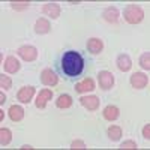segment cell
<instances>
[{
    "mask_svg": "<svg viewBox=\"0 0 150 150\" xmlns=\"http://www.w3.org/2000/svg\"><path fill=\"white\" fill-rule=\"evenodd\" d=\"M84 69V60L80 53L77 51H68L62 57V71L68 77H77Z\"/></svg>",
    "mask_w": 150,
    "mask_h": 150,
    "instance_id": "cell-1",
    "label": "cell"
},
{
    "mask_svg": "<svg viewBox=\"0 0 150 150\" xmlns=\"http://www.w3.org/2000/svg\"><path fill=\"white\" fill-rule=\"evenodd\" d=\"M123 18L129 24H140L144 18V11L138 5H128L123 11Z\"/></svg>",
    "mask_w": 150,
    "mask_h": 150,
    "instance_id": "cell-2",
    "label": "cell"
},
{
    "mask_svg": "<svg viewBox=\"0 0 150 150\" xmlns=\"http://www.w3.org/2000/svg\"><path fill=\"white\" fill-rule=\"evenodd\" d=\"M17 54L24 60V62H35L38 59V50L32 45H21L17 50Z\"/></svg>",
    "mask_w": 150,
    "mask_h": 150,
    "instance_id": "cell-3",
    "label": "cell"
},
{
    "mask_svg": "<svg viewBox=\"0 0 150 150\" xmlns=\"http://www.w3.org/2000/svg\"><path fill=\"white\" fill-rule=\"evenodd\" d=\"M98 81H99V87L102 90H110L114 86V75L110 71H101L98 75Z\"/></svg>",
    "mask_w": 150,
    "mask_h": 150,
    "instance_id": "cell-4",
    "label": "cell"
},
{
    "mask_svg": "<svg viewBox=\"0 0 150 150\" xmlns=\"http://www.w3.org/2000/svg\"><path fill=\"white\" fill-rule=\"evenodd\" d=\"M41 81H42L44 86L53 87V86H56V84L59 83V77L56 75V72H54L53 69L47 68V69H44V71L41 72Z\"/></svg>",
    "mask_w": 150,
    "mask_h": 150,
    "instance_id": "cell-5",
    "label": "cell"
},
{
    "mask_svg": "<svg viewBox=\"0 0 150 150\" xmlns=\"http://www.w3.org/2000/svg\"><path fill=\"white\" fill-rule=\"evenodd\" d=\"M33 95H35V87H32V86H24V87H21V89L18 90L17 99H18L21 104H29V102L32 101Z\"/></svg>",
    "mask_w": 150,
    "mask_h": 150,
    "instance_id": "cell-6",
    "label": "cell"
},
{
    "mask_svg": "<svg viewBox=\"0 0 150 150\" xmlns=\"http://www.w3.org/2000/svg\"><path fill=\"white\" fill-rule=\"evenodd\" d=\"M147 84H149V77L143 72H135L131 75V86L134 89H144Z\"/></svg>",
    "mask_w": 150,
    "mask_h": 150,
    "instance_id": "cell-7",
    "label": "cell"
},
{
    "mask_svg": "<svg viewBox=\"0 0 150 150\" xmlns=\"http://www.w3.org/2000/svg\"><path fill=\"white\" fill-rule=\"evenodd\" d=\"M104 50V42L102 39H99V38H90L89 41H87V51L90 54L96 56V54H101Z\"/></svg>",
    "mask_w": 150,
    "mask_h": 150,
    "instance_id": "cell-8",
    "label": "cell"
},
{
    "mask_svg": "<svg viewBox=\"0 0 150 150\" xmlns=\"http://www.w3.org/2000/svg\"><path fill=\"white\" fill-rule=\"evenodd\" d=\"M51 98H53V92L50 90V89H44L39 92V95H38L36 98V108H39V110H44L48 104V101H51Z\"/></svg>",
    "mask_w": 150,
    "mask_h": 150,
    "instance_id": "cell-9",
    "label": "cell"
},
{
    "mask_svg": "<svg viewBox=\"0 0 150 150\" xmlns=\"http://www.w3.org/2000/svg\"><path fill=\"white\" fill-rule=\"evenodd\" d=\"M80 102L89 111H96L99 108V105H101V101L96 96H83V98H80Z\"/></svg>",
    "mask_w": 150,
    "mask_h": 150,
    "instance_id": "cell-10",
    "label": "cell"
},
{
    "mask_svg": "<svg viewBox=\"0 0 150 150\" xmlns=\"http://www.w3.org/2000/svg\"><path fill=\"white\" fill-rule=\"evenodd\" d=\"M119 17H120V12H119V9L114 8V6H108V8L102 12V18H104L107 23H110V24H116V23L119 21Z\"/></svg>",
    "mask_w": 150,
    "mask_h": 150,
    "instance_id": "cell-11",
    "label": "cell"
},
{
    "mask_svg": "<svg viewBox=\"0 0 150 150\" xmlns=\"http://www.w3.org/2000/svg\"><path fill=\"white\" fill-rule=\"evenodd\" d=\"M95 90V81L93 78H84L75 86V92L77 93H87V92H93Z\"/></svg>",
    "mask_w": 150,
    "mask_h": 150,
    "instance_id": "cell-12",
    "label": "cell"
},
{
    "mask_svg": "<svg viewBox=\"0 0 150 150\" xmlns=\"http://www.w3.org/2000/svg\"><path fill=\"white\" fill-rule=\"evenodd\" d=\"M21 68V63L18 62V59H15V56H8L5 60V71L8 74H15L18 72Z\"/></svg>",
    "mask_w": 150,
    "mask_h": 150,
    "instance_id": "cell-13",
    "label": "cell"
},
{
    "mask_svg": "<svg viewBox=\"0 0 150 150\" xmlns=\"http://www.w3.org/2000/svg\"><path fill=\"white\" fill-rule=\"evenodd\" d=\"M116 63H117L119 71H122V72H128L132 68V60H131V57L128 54H119Z\"/></svg>",
    "mask_w": 150,
    "mask_h": 150,
    "instance_id": "cell-14",
    "label": "cell"
},
{
    "mask_svg": "<svg viewBox=\"0 0 150 150\" xmlns=\"http://www.w3.org/2000/svg\"><path fill=\"white\" fill-rule=\"evenodd\" d=\"M102 116H104V119L108 120V122H114V120L119 119L120 111H119V108H117L116 105H107V107L104 108V111H102Z\"/></svg>",
    "mask_w": 150,
    "mask_h": 150,
    "instance_id": "cell-15",
    "label": "cell"
},
{
    "mask_svg": "<svg viewBox=\"0 0 150 150\" xmlns=\"http://www.w3.org/2000/svg\"><path fill=\"white\" fill-rule=\"evenodd\" d=\"M42 12H44V15H48L50 18L56 20L60 15V6L57 3H47V5H44Z\"/></svg>",
    "mask_w": 150,
    "mask_h": 150,
    "instance_id": "cell-16",
    "label": "cell"
},
{
    "mask_svg": "<svg viewBox=\"0 0 150 150\" xmlns=\"http://www.w3.org/2000/svg\"><path fill=\"white\" fill-rule=\"evenodd\" d=\"M50 30H51V24H50V21H48L47 18L36 20L35 32H36L38 35H47V33H50Z\"/></svg>",
    "mask_w": 150,
    "mask_h": 150,
    "instance_id": "cell-17",
    "label": "cell"
},
{
    "mask_svg": "<svg viewBox=\"0 0 150 150\" xmlns=\"http://www.w3.org/2000/svg\"><path fill=\"white\" fill-rule=\"evenodd\" d=\"M9 119H11L12 122H15V123L21 122V120L24 119V110H23V107H20V105H12V107L9 108Z\"/></svg>",
    "mask_w": 150,
    "mask_h": 150,
    "instance_id": "cell-18",
    "label": "cell"
},
{
    "mask_svg": "<svg viewBox=\"0 0 150 150\" xmlns=\"http://www.w3.org/2000/svg\"><path fill=\"white\" fill-rule=\"evenodd\" d=\"M72 104H74V101H72V98H71L69 95H60V96H59V99L56 101L57 108H63V110L71 108V107H72Z\"/></svg>",
    "mask_w": 150,
    "mask_h": 150,
    "instance_id": "cell-19",
    "label": "cell"
},
{
    "mask_svg": "<svg viewBox=\"0 0 150 150\" xmlns=\"http://www.w3.org/2000/svg\"><path fill=\"white\" fill-rule=\"evenodd\" d=\"M108 137L111 141H119L122 138V128L120 126H116V125H112V126L108 128Z\"/></svg>",
    "mask_w": 150,
    "mask_h": 150,
    "instance_id": "cell-20",
    "label": "cell"
},
{
    "mask_svg": "<svg viewBox=\"0 0 150 150\" xmlns=\"http://www.w3.org/2000/svg\"><path fill=\"white\" fill-rule=\"evenodd\" d=\"M12 140V132L8 129V128H2L0 129V144L3 146H8Z\"/></svg>",
    "mask_w": 150,
    "mask_h": 150,
    "instance_id": "cell-21",
    "label": "cell"
},
{
    "mask_svg": "<svg viewBox=\"0 0 150 150\" xmlns=\"http://www.w3.org/2000/svg\"><path fill=\"white\" fill-rule=\"evenodd\" d=\"M30 6L29 0H23V2H11V8L15 11H26Z\"/></svg>",
    "mask_w": 150,
    "mask_h": 150,
    "instance_id": "cell-22",
    "label": "cell"
},
{
    "mask_svg": "<svg viewBox=\"0 0 150 150\" xmlns=\"http://www.w3.org/2000/svg\"><path fill=\"white\" fill-rule=\"evenodd\" d=\"M140 66L143 69H146V71L150 69V53L149 51L141 54V57H140Z\"/></svg>",
    "mask_w": 150,
    "mask_h": 150,
    "instance_id": "cell-23",
    "label": "cell"
},
{
    "mask_svg": "<svg viewBox=\"0 0 150 150\" xmlns=\"http://www.w3.org/2000/svg\"><path fill=\"white\" fill-rule=\"evenodd\" d=\"M0 86H2V89L9 90L12 87V80L8 77V75H2V78H0Z\"/></svg>",
    "mask_w": 150,
    "mask_h": 150,
    "instance_id": "cell-24",
    "label": "cell"
},
{
    "mask_svg": "<svg viewBox=\"0 0 150 150\" xmlns=\"http://www.w3.org/2000/svg\"><path fill=\"white\" fill-rule=\"evenodd\" d=\"M120 149L122 150H137V143L134 140H126V141L122 143Z\"/></svg>",
    "mask_w": 150,
    "mask_h": 150,
    "instance_id": "cell-25",
    "label": "cell"
},
{
    "mask_svg": "<svg viewBox=\"0 0 150 150\" xmlns=\"http://www.w3.org/2000/svg\"><path fill=\"white\" fill-rule=\"evenodd\" d=\"M71 149L72 150H83V149H86V144L83 140H75L71 143Z\"/></svg>",
    "mask_w": 150,
    "mask_h": 150,
    "instance_id": "cell-26",
    "label": "cell"
},
{
    "mask_svg": "<svg viewBox=\"0 0 150 150\" xmlns=\"http://www.w3.org/2000/svg\"><path fill=\"white\" fill-rule=\"evenodd\" d=\"M143 137H144L146 140H149V138H150V125H149V123L143 128Z\"/></svg>",
    "mask_w": 150,
    "mask_h": 150,
    "instance_id": "cell-27",
    "label": "cell"
},
{
    "mask_svg": "<svg viewBox=\"0 0 150 150\" xmlns=\"http://www.w3.org/2000/svg\"><path fill=\"white\" fill-rule=\"evenodd\" d=\"M5 102H6V96H5L3 92H2V93H0V105H3Z\"/></svg>",
    "mask_w": 150,
    "mask_h": 150,
    "instance_id": "cell-28",
    "label": "cell"
},
{
    "mask_svg": "<svg viewBox=\"0 0 150 150\" xmlns=\"http://www.w3.org/2000/svg\"><path fill=\"white\" fill-rule=\"evenodd\" d=\"M21 149H23V150H32L33 147H32V146H27V144H26V146H23Z\"/></svg>",
    "mask_w": 150,
    "mask_h": 150,
    "instance_id": "cell-29",
    "label": "cell"
},
{
    "mask_svg": "<svg viewBox=\"0 0 150 150\" xmlns=\"http://www.w3.org/2000/svg\"><path fill=\"white\" fill-rule=\"evenodd\" d=\"M69 3H72V5H77V3H81L80 0H69Z\"/></svg>",
    "mask_w": 150,
    "mask_h": 150,
    "instance_id": "cell-30",
    "label": "cell"
},
{
    "mask_svg": "<svg viewBox=\"0 0 150 150\" xmlns=\"http://www.w3.org/2000/svg\"><path fill=\"white\" fill-rule=\"evenodd\" d=\"M3 119H5V112L2 111V112H0V120H2V122H3Z\"/></svg>",
    "mask_w": 150,
    "mask_h": 150,
    "instance_id": "cell-31",
    "label": "cell"
}]
</instances>
